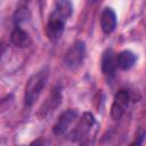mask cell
Wrapping results in <instances>:
<instances>
[{"label": "cell", "mask_w": 146, "mask_h": 146, "mask_svg": "<svg viewBox=\"0 0 146 146\" xmlns=\"http://www.w3.org/2000/svg\"><path fill=\"white\" fill-rule=\"evenodd\" d=\"M26 1H29V2H30V1H33V0H26Z\"/></svg>", "instance_id": "cell-15"}, {"label": "cell", "mask_w": 146, "mask_h": 146, "mask_svg": "<svg viewBox=\"0 0 146 146\" xmlns=\"http://www.w3.org/2000/svg\"><path fill=\"white\" fill-rule=\"evenodd\" d=\"M72 13H73V6L70 0H56L49 17L66 22L71 17Z\"/></svg>", "instance_id": "cell-6"}, {"label": "cell", "mask_w": 146, "mask_h": 146, "mask_svg": "<svg viewBox=\"0 0 146 146\" xmlns=\"http://www.w3.org/2000/svg\"><path fill=\"white\" fill-rule=\"evenodd\" d=\"M137 62V55L131 51V50H122L121 52H119L116 55V64L117 67L123 70V71H128L130 68H132L135 66Z\"/></svg>", "instance_id": "cell-11"}, {"label": "cell", "mask_w": 146, "mask_h": 146, "mask_svg": "<svg viewBox=\"0 0 146 146\" xmlns=\"http://www.w3.org/2000/svg\"><path fill=\"white\" fill-rule=\"evenodd\" d=\"M76 117H78L76 110H72V108L66 110L57 117V121L55 122V124L52 127V132L56 136H62V135L66 133L68 131L70 127L74 123Z\"/></svg>", "instance_id": "cell-5"}, {"label": "cell", "mask_w": 146, "mask_h": 146, "mask_svg": "<svg viewBox=\"0 0 146 146\" xmlns=\"http://www.w3.org/2000/svg\"><path fill=\"white\" fill-rule=\"evenodd\" d=\"M10 41L17 48H27L32 43V39L30 34L25 30H23L19 25H16L11 31Z\"/></svg>", "instance_id": "cell-10"}, {"label": "cell", "mask_w": 146, "mask_h": 146, "mask_svg": "<svg viewBox=\"0 0 146 146\" xmlns=\"http://www.w3.org/2000/svg\"><path fill=\"white\" fill-rule=\"evenodd\" d=\"M91 2H96V1H98V0H90Z\"/></svg>", "instance_id": "cell-14"}, {"label": "cell", "mask_w": 146, "mask_h": 146, "mask_svg": "<svg viewBox=\"0 0 146 146\" xmlns=\"http://www.w3.org/2000/svg\"><path fill=\"white\" fill-rule=\"evenodd\" d=\"M116 15L110 7H105L99 15L100 29L105 34H111L116 27Z\"/></svg>", "instance_id": "cell-7"}, {"label": "cell", "mask_w": 146, "mask_h": 146, "mask_svg": "<svg viewBox=\"0 0 146 146\" xmlns=\"http://www.w3.org/2000/svg\"><path fill=\"white\" fill-rule=\"evenodd\" d=\"M95 124H96L95 116L89 112L83 113L82 116L80 117L79 122L76 123L74 130L71 133L72 139L74 141H82L83 139H86L90 135Z\"/></svg>", "instance_id": "cell-3"}, {"label": "cell", "mask_w": 146, "mask_h": 146, "mask_svg": "<svg viewBox=\"0 0 146 146\" xmlns=\"http://www.w3.org/2000/svg\"><path fill=\"white\" fill-rule=\"evenodd\" d=\"M84 57H86V44L83 41L78 40L73 44H71V47L65 52L64 65L68 70L75 71L83 64Z\"/></svg>", "instance_id": "cell-2"}, {"label": "cell", "mask_w": 146, "mask_h": 146, "mask_svg": "<svg viewBox=\"0 0 146 146\" xmlns=\"http://www.w3.org/2000/svg\"><path fill=\"white\" fill-rule=\"evenodd\" d=\"M27 18V11H26V8L22 7L19 8L17 11H16V15H15V22L16 23H21L23 22L24 19Z\"/></svg>", "instance_id": "cell-13"}, {"label": "cell", "mask_w": 146, "mask_h": 146, "mask_svg": "<svg viewBox=\"0 0 146 146\" xmlns=\"http://www.w3.org/2000/svg\"><path fill=\"white\" fill-rule=\"evenodd\" d=\"M130 100H131V94L127 89H121L115 94L111 107V116L113 120H119L122 117V115L124 114V112L129 106Z\"/></svg>", "instance_id": "cell-4"}, {"label": "cell", "mask_w": 146, "mask_h": 146, "mask_svg": "<svg viewBox=\"0 0 146 146\" xmlns=\"http://www.w3.org/2000/svg\"><path fill=\"white\" fill-rule=\"evenodd\" d=\"M49 78L48 67H43L35 72L26 82L25 91H24V103L26 106H33L35 102L39 99L41 92L43 91L47 81Z\"/></svg>", "instance_id": "cell-1"}, {"label": "cell", "mask_w": 146, "mask_h": 146, "mask_svg": "<svg viewBox=\"0 0 146 146\" xmlns=\"http://www.w3.org/2000/svg\"><path fill=\"white\" fill-rule=\"evenodd\" d=\"M100 66H102V71L105 75H107V76L114 75V73L117 68V64H116V55L114 54V51L112 49H106L103 52Z\"/></svg>", "instance_id": "cell-9"}, {"label": "cell", "mask_w": 146, "mask_h": 146, "mask_svg": "<svg viewBox=\"0 0 146 146\" xmlns=\"http://www.w3.org/2000/svg\"><path fill=\"white\" fill-rule=\"evenodd\" d=\"M65 23L66 22H63L60 19L48 17V22L46 25V34L50 41L56 42L60 39L65 29Z\"/></svg>", "instance_id": "cell-8"}, {"label": "cell", "mask_w": 146, "mask_h": 146, "mask_svg": "<svg viewBox=\"0 0 146 146\" xmlns=\"http://www.w3.org/2000/svg\"><path fill=\"white\" fill-rule=\"evenodd\" d=\"M60 99H62V95H60V90L59 89H54L49 99L47 100V103L44 104L46 105V108H42L43 112H48V111H51L54 110L55 107H57V105L60 103Z\"/></svg>", "instance_id": "cell-12"}]
</instances>
